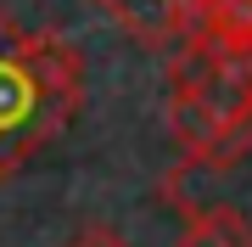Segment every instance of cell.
Returning <instances> with one entry per match:
<instances>
[{"instance_id": "obj_1", "label": "cell", "mask_w": 252, "mask_h": 247, "mask_svg": "<svg viewBox=\"0 0 252 247\" xmlns=\"http://www.w3.org/2000/svg\"><path fill=\"white\" fill-rule=\"evenodd\" d=\"M168 135L185 152V174H230L252 146V51L190 28L168 51Z\"/></svg>"}, {"instance_id": "obj_2", "label": "cell", "mask_w": 252, "mask_h": 247, "mask_svg": "<svg viewBox=\"0 0 252 247\" xmlns=\"http://www.w3.org/2000/svg\"><path fill=\"white\" fill-rule=\"evenodd\" d=\"M84 107V56L56 28L0 11V185L45 152Z\"/></svg>"}, {"instance_id": "obj_3", "label": "cell", "mask_w": 252, "mask_h": 247, "mask_svg": "<svg viewBox=\"0 0 252 247\" xmlns=\"http://www.w3.org/2000/svg\"><path fill=\"white\" fill-rule=\"evenodd\" d=\"M95 6L107 11L135 45H146V51H174L190 28H196L202 0H95Z\"/></svg>"}, {"instance_id": "obj_4", "label": "cell", "mask_w": 252, "mask_h": 247, "mask_svg": "<svg viewBox=\"0 0 252 247\" xmlns=\"http://www.w3.org/2000/svg\"><path fill=\"white\" fill-rule=\"evenodd\" d=\"M180 247H252V219L235 202H202L185 213Z\"/></svg>"}, {"instance_id": "obj_5", "label": "cell", "mask_w": 252, "mask_h": 247, "mask_svg": "<svg viewBox=\"0 0 252 247\" xmlns=\"http://www.w3.org/2000/svg\"><path fill=\"white\" fill-rule=\"evenodd\" d=\"M196 28L207 39H219V45L252 51V0H202Z\"/></svg>"}, {"instance_id": "obj_6", "label": "cell", "mask_w": 252, "mask_h": 247, "mask_svg": "<svg viewBox=\"0 0 252 247\" xmlns=\"http://www.w3.org/2000/svg\"><path fill=\"white\" fill-rule=\"evenodd\" d=\"M67 247H129V242L118 236V230H107V225H90V230H79Z\"/></svg>"}]
</instances>
